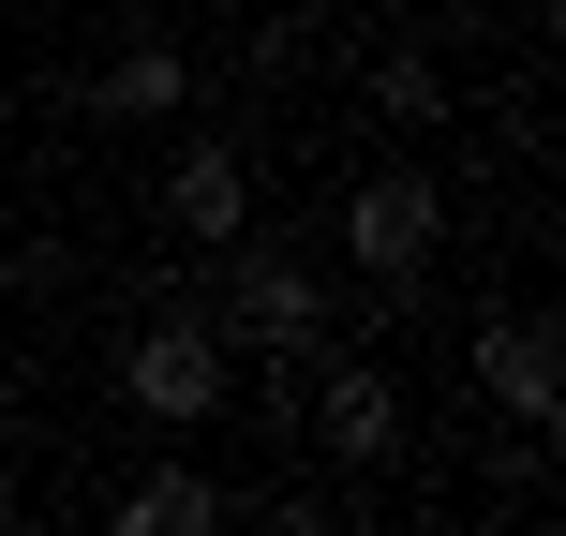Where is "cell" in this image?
<instances>
[{
    "label": "cell",
    "instance_id": "obj_1",
    "mask_svg": "<svg viewBox=\"0 0 566 536\" xmlns=\"http://www.w3.org/2000/svg\"><path fill=\"white\" fill-rule=\"evenodd\" d=\"M119 388H135V418L195 432L209 402H224V328H195V313H149V328L119 343Z\"/></svg>",
    "mask_w": 566,
    "mask_h": 536
},
{
    "label": "cell",
    "instance_id": "obj_2",
    "mask_svg": "<svg viewBox=\"0 0 566 536\" xmlns=\"http://www.w3.org/2000/svg\"><path fill=\"white\" fill-rule=\"evenodd\" d=\"M224 254H239V283H224V298H239V328H254L269 358H313V328H328V298H313V269L283 254V239H224Z\"/></svg>",
    "mask_w": 566,
    "mask_h": 536
},
{
    "label": "cell",
    "instance_id": "obj_3",
    "mask_svg": "<svg viewBox=\"0 0 566 536\" xmlns=\"http://www.w3.org/2000/svg\"><path fill=\"white\" fill-rule=\"evenodd\" d=\"M432 224H448V209H432V179H358V195H343V254H358L373 283H402V269H418L432 254Z\"/></svg>",
    "mask_w": 566,
    "mask_h": 536
},
{
    "label": "cell",
    "instance_id": "obj_4",
    "mask_svg": "<svg viewBox=\"0 0 566 536\" xmlns=\"http://www.w3.org/2000/svg\"><path fill=\"white\" fill-rule=\"evenodd\" d=\"M165 224H179V239H209V254L254 224V179H239V149H224V135H195V149L165 165Z\"/></svg>",
    "mask_w": 566,
    "mask_h": 536
},
{
    "label": "cell",
    "instance_id": "obj_5",
    "mask_svg": "<svg viewBox=\"0 0 566 536\" xmlns=\"http://www.w3.org/2000/svg\"><path fill=\"white\" fill-rule=\"evenodd\" d=\"M478 372H492V402H507V418H537V432H552V402H566L552 313H507V328H478Z\"/></svg>",
    "mask_w": 566,
    "mask_h": 536
},
{
    "label": "cell",
    "instance_id": "obj_6",
    "mask_svg": "<svg viewBox=\"0 0 566 536\" xmlns=\"http://www.w3.org/2000/svg\"><path fill=\"white\" fill-rule=\"evenodd\" d=\"M313 418H328V448H343V462H388V432H402V402H388V372L358 358V372H328V402H313Z\"/></svg>",
    "mask_w": 566,
    "mask_h": 536
},
{
    "label": "cell",
    "instance_id": "obj_7",
    "mask_svg": "<svg viewBox=\"0 0 566 536\" xmlns=\"http://www.w3.org/2000/svg\"><path fill=\"white\" fill-rule=\"evenodd\" d=\"M209 522H224V492H209V477H179V462L119 492V536H209Z\"/></svg>",
    "mask_w": 566,
    "mask_h": 536
},
{
    "label": "cell",
    "instance_id": "obj_8",
    "mask_svg": "<svg viewBox=\"0 0 566 536\" xmlns=\"http://www.w3.org/2000/svg\"><path fill=\"white\" fill-rule=\"evenodd\" d=\"M179 90H195V75H179V45H119V60H105V105H119V119H165Z\"/></svg>",
    "mask_w": 566,
    "mask_h": 536
},
{
    "label": "cell",
    "instance_id": "obj_9",
    "mask_svg": "<svg viewBox=\"0 0 566 536\" xmlns=\"http://www.w3.org/2000/svg\"><path fill=\"white\" fill-rule=\"evenodd\" d=\"M373 105H388V119H432V60H373Z\"/></svg>",
    "mask_w": 566,
    "mask_h": 536
}]
</instances>
